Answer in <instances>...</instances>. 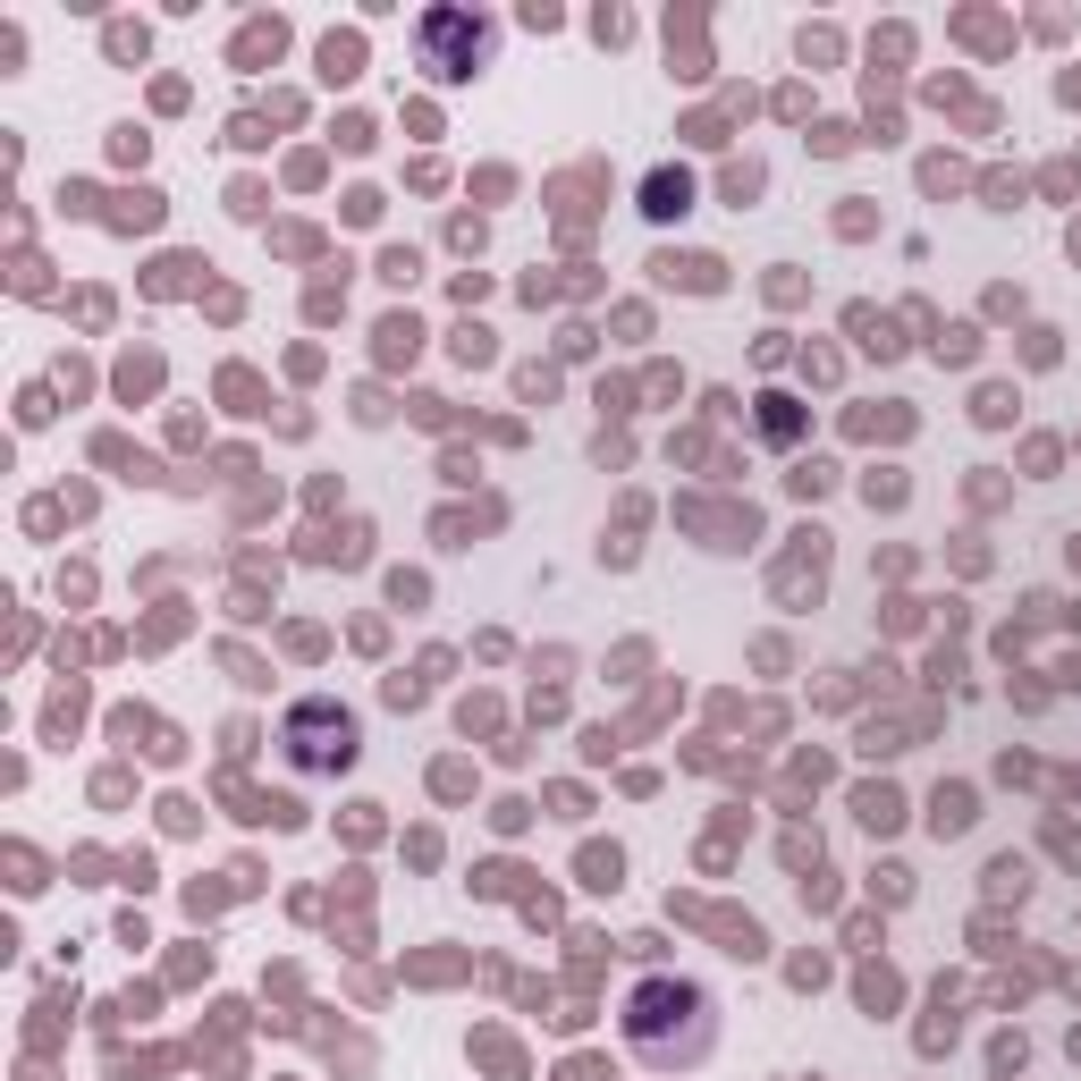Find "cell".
<instances>
[{"instance_id": "6da1fadb", "label": "cell", "mask_w": 1081, "mask_h": 1081, "mask_svg": "<svg viewBox=\"0 0 1081 1081\" xmlns=\"http://www.w3.org/2000/svg\"><path fill=\"white\" fill-rule=\"evenodd\" d=\"M626 1048L651 1065V1073H676V1065H701L718 1048V997L701 981H642L626 997Z\"/></svg>"}, {"instance_id": "7a4b0ae2", "label": "cell", "mask_w": 1081, "mask_h": 1081, "mask_svg": "<svg viewBox=\"0 0 1081 1081\" xmlns=\"http://www.w3.org/2000/svg\"><path fill=\"white\" fill-rule=\"evenodd\" d=\"M280 752L305 777H338V769L364 761V727H355V710L338 693H305V701H287V718H280Z\"/></svg>"}, {"instance_id": "3957f363", "label": "cell", "mask_w": 1081, "mask_h": 1081, "mask_svg": "<svg viewBox=\"0 0 1081 1081\" xmlns=\"http://www.w3.org/2000/svg\"><path fill=\"white\" fill-rule=\"evenodd\" d=\"M414 43H423V68H431L440 85L482 76V60H490V26H482V17H456V9H431V17L414 26Z\"/></svg>"}, {"instance_id": "277c9868", "label": "cell", "mask_w": 1081, "mask_h": 1081, "mask_svg": "<svg viewBox=\"0 0 1081 1081\" xmlns=\"http://www.w3.org/2000/svg\"><path fill=\"white\" fill-rule=\"evenodd\" d=\"M651 280L660 287H693V296H718V287H727V262L718 254H651Z\"/></svg>"}, {"instance_id": "5b68a950", "label": "cell", "mask_w": 1081, "mask_h": 1081, "mask_svg": "<svg viewBox=\"0 0 1081 1081\" xmlns=\"http://www.w3.org/2000/svg\"><path fill=\"white\" fill-rule=\"evenodd\" d=\"M642 212H651V221H685V212H693V178H685L676 161H660V169L642 178Z\"/></svg>"}, {"instance_id": "8992f818", "label": "cell", "mask_w": 1081, "mask_h": 1081, "mask_svg": "<svg viewBox=\"0 0 1081 1081\" xmlns=\"http://www.w3.org/2000/svg\"><path fill=\"white\" fill-rule=\"evenodd\" d=\"M972 820H981V795H972V786H938V795H929V836H938V845L963 836Z\"/></svg>"}, {"instance_id": "52a82bcc", "label": "cell", "mask_w": 1081, "mask_h": 1081, "mask_svg": "<svg viewBox=\"0 0 1081 1081\" xmlns=\"http://www.w3.org/2000/svg\"><path fill=\"white\" fill-rule=\"evenodd\" d=\"M854 820L870 828V836H888V828H904V795H895V786H862V795H854Z\"/></svg>"}, {"instance_id": "ba28073f", "label": "cell", "mask_w": 1081, "mask_h": 1081, "mask_svg": "<svg viewBox=\"0 0 1081 1081\" xmlns=\"http://www.w3.org/2000/svg\"><path fill=\"white\" fill-rule=\"evenodd\" d=\"M574 870H583V888H601V895L626 888V854H617V845H583V854H574Z\"/></svg>"}, {"instance_id": "9c48e42d", "label": "cell", "mask_w": 1081, "mask_h": 1081, "mask_svg": "<svg viewBox=\"0 0 1081 1081\" xmlns=\"http://www.w3.org/2000/svg\"><path fill=\"white\" fill-rule=\"evenodd\" d=\"M364 540H372V524H338V533H313V558L321 567H364Z\"/></svg>"}, {"instance_id": "30bf717a", "label": "cell", "mask_w": 1081, "mask_h": 1081, "mask_svg": "<svg viewBox=\"0 0 1081 1081\" xmlns=\"http://www.w3.org/2000/svg\"><path fill=\"white\" fill-rule=\"evenodd\" d=\"M372 338H381V364H414V355H423V321H414V313H389Z\"/></svg>"}, {"instance_id": "8fae6325", "label": "cell", "mask_w": 1081, "mask_h": 1081, "mask_svg": "<svg viewBox=\"0 0 1081 1081\" xmlns=\"http://www.w3.org/2000/svg\"><path fill=\"white\" fill-rule=\"evenodd\" d=\"M988 895H997V904H1022V895H1031V862L997 854V862H988Z\"/></svg>"}, {"instance_id": "7c38bea8", "label": "cell", "mask_w": 1081, "mask_h": 1081, "mask_svg": "<svg viewBox=\"0 0 1081 1081\" xmlns=\"http://www.w3.org/2000/svg\"><path fill=\"white\" fill-rule=\"evenodd\" d=\"M761 440H777V448L803 440V406H795V397H777V389L761 397Z\"/></svg>"}, {"instance_id": "4fadbf2b", "label": "cell", "mask_w": 1081, "mask_h": 1081, "mask_svg": "<svg viewBox=\"0 0 1081 1081\" xmlns=\"http://www.w3.org/2000/svg\"><path fill=\"white\" fill-rule=\"evenodd\" d=\"M355 68H364V43H347V34H330V43H321V76H330V85H347Z\"/></svg>"}, {"instance_id": "5bb4252c", "label": "cell", "mask_w": 1081, "mask_h": 1081, "mask_svg": "<svg viewBox=\"0 0 1081 1081\" xmlns=\"http://www.w3.org/2000/svg\"><path fill=\"white\" fill-rule=\"evenodd\" d=\"M929 355H938V364H972V355H981V330H972V321H954V330H938V338H929Z\"/></svg>"}, {"instance_id": "9a60e30c", "label": "cell", "mask_w": 1081, "mask_h": 1081, "mask_svg": "<svg viewBox=\"0 0 1081 1081\" xmlns=\"http://www.w3.org/2000/svg\"><path fill=\"white\" fill-rule=\"evenodd\" d=\"M761 187H769V178H761V161H727V178H718V194H727L735 212H744V203H752Z\"/></svg>"}, {"instance_id": "2e32d148", "label": "cell", "mask_w": 1081, "mask_h": 1081, "mask_svg": "<svg viewBox=\"0 0 1081 1081\" xmlns=\"http://www.w3.org/2000/svg\"><path fill=\"white\" fill-rule=\"evenodd\" d=\"M161 212H169V203H161L153 187H135L128 203H119V212H110V221H119V228H161Z\"/></svg>"}, {"instance_id": "e0dca14e", "label": "cell", "mask_w": 1081, "mask_h": 1081, "mask_svg": "<svg viewBox=\"0 0 1081 1081\" xmlns=\"http://www.w3.org/2000/svg\"><path fill=\"white\" fill-rule=\"evenodd\" d=\"M895 997H904V981H895L888 963H870V972H862V1006H870V1014H888Z\"/></svg>"}, {"instance_id": "ac0fdd59", "label": "cell", "mask_w": 1081, "mask_h": 1081, "mask_svg": "<svg viewBox=\"0 0 1081 1081\" xmlns=\"http://www.w3.org/2000/svg\"><path fill=\"white\" fill-rule=\"evenodd\" d=\"M862 499H870V508H904V474H895V465H870V474H862Z\"/></svg>"}, {"instance_id": "d6986e66", "label": "cell", "mask_w": 1081, "mask_h": 1081, "mask_svg": "<svg viewBox=\"0 0 1081 1081\" xmlns=\"http://www.w3.org/2000/svg\"><path fill=\"white\" fill-rule=\"evenodd\" d=\"M972 423H988V431H997V423H1014V389H1006V381H988L981 397H972Z\"/></svg>"}, {"instance_id": "ffe728a7", "label": "cell", "mask_w": 1081, "mask_h": 1081, "mask_svg": "<svg viewBox=\"0 0 1081 1081\" xmlns=\"http://www.w3.org/2000/svg\"><path fill=\"white\" fill-rule=\"evenodd\" d=\"M870 895H879V904H904V895H913V870H904V862H879V870H870Z\"/></svg>"}, {"instance_id": "44dd1931", "label": "cell", "mask_w": 1081, "mask_h": 1081, "mask_svg": "<svg viewBox=\"0 0 1081 1081\" xmlns=\"http://www.w3.org/2000/svg\"><path fill=\"white\" fill-rule=\"evenodd\" d=\"M448 355H456V364H490V330H482V321H465V330H456V338H448Z\"/></svg>"}, {"instance_id": "7402d4cb", "label": "cell", "mask_w": 1081, "mask_h": 1081, "mask_svg": "<svg viewBox=\"0 0 1081 1081\" xmlns=\"http://www.w3.org/2000/svg\"><path fill=\"white\" fill-rule=\"evenodd\" d=\"M828 482H836V465H820V456H803L795 474H786V490H795V499H820Z\"/></svg>"}, {"instance_id": "603a6c76", "label": "cell", "mask_w": 1081, "mask_h": 1081, "mask_svg": "<svg viewBox=\"0 0 1081 1081\" xmlns=\"http://www.w3.org/2000/svg\"><path fill=\"white\" fill-rule=\"evenodd\" d=\"M549 389H558L549 364H524V372H515V397H524V406H549Z\"/></svg>"}, {"instance_id": "cb8c5ba5", "label": "cell", "mask_w": 1081, "mask_h": 1081, "mask_svg": "<svg viewBox=\"0 0 1081 1081\" xmlns=\"http://www.w3.org/2000/svg\"><path fill=\"white\" fill-rule=\"evenodd\" d=\"M414 271H423V254H414V246H389V254H381V280L414 287Z\"/></svg>"}, {"instance_id": "d4e9b609", "label": "cell", "mask_w": 1081, "mask_h": 1081, "mask_svg": "<svg viewBox=\"0 0 1081 1081\" xmlns=\"http://www.w3.org/2000/svg\"><path fill=\"white\" fill-rule=\"evenodd\" d=\"M389 601H397V608H423V601H431V583H423V574H406V567H397V574H389Z\"/></svg>"}, {"instance_id": "484cf974", "label": "cell", "mask_w": 1081, "mask_h": 1081, "mask_svg": "<svg viewBox=\"0 0 1081 1081\" xmlns=\"http://www.w3.org/2000/svg\"><path fill=\"white\" fill-rule=\"evenodd\" d=\"M524 820H533V803H515V795H508V803H490V828H499V836H515Z\"/></svg>"}, {"instance_id": "4316f807", "label": "cell", "mask_w": 1081, "mask_h": 1081, "mask_svg": "<svg viewBox=\"0 0 1081 1081\" xmlns=\"http://www.w3.org/2000/svg\"><path fill=\"white\" fill-rule=\"evenodd\" d=\"M1022 1056H1031V1048H1022V1031H1006V1040L988 1048V1065H997V1073H1022Z\"/></svg>"}, {"instance_id": "83f0119b", "label": "cell", "mask_w": 1081, "mask_h": 1081, "mask_svg": "<svg viewBox=\"0 0 1081 1081\" xmlns=\"http://www.w3.org/2000/svg\"><path fill=\"white\" fill-rule=\"evenodd\" d=\"M381 701H389V710H414V701H423V676H389Z\"/></svg>"}, {"instance_id": "f1b7e54d", "label": "cell", "mask_w": 1081, "mask_h": 1081, "mask_svg": "<svg viewBox=\"0 0 1081 1081\" xmlns=\"http://www.w3.org/2000/svg\"><path fill=\"white\" fill-rule=\"evenodd\" d=\"M431 786H440V795H465L474 777H465V761H440V769H431Z\"/></svg>"}, {"instance_id": "f546056e", "label": "cell", "mask_w": 1081, "mask_h": 1081, "mask_svg": "<svg viewBox=\"0 0 1081 1081\" xmlns=\"http://www.w3.org/2000/svg\"><path fill=\"white\" fill-rule=\"evenodd\" d=\"M786 862H795V870H820V836H786Z\"/></svg>"}, {"instance_id": "4dcf8cb0", "label": "cell", "mask_w": 1081, "mask_h": 1081, "mask_svg": "<svg viewBox=\"0 0 1081 1081\" xmlns=\"http://www.w3.org/2000/svg\"><path fill=\"white\" fill-rule=\"evenodd\" d=\"M828 904H836V888H828L820 870H811V879H803V913H828Z\"/></svg>"}, {"instance_id": "1f68e13d", "label": "cell", "mask_w": 1081, "mask_h": 1081, "mask_svg": "<svg viewBox=\"0 0 1081 1081\" xmlns=\"http://www.w3.org/2000/svg\"><path fill=\"white\" fill-rule=\"evenodd\" d=\"M17 423H26V431H34V423H51V397H43V389H26V397H17Z\"/></svg>"}, {"instance_id": "d6a6232c", "label": "cell", "mask_w": 1081, "mask_h": 1081, "mask_svg": "<svg viewBox=\"0 0 1081 1081\" xmlns=\"http://www.w3.org/2000/svg\"><path fill=\"white\" fill-rule=\"evenodd\" d=\"M786 981H795V988H820V981H828V963H820V954H795V972H786Z\"/></svg>"}, {"instance_id": "836d02e7", "label": "cell", "mask_w": 1081, "mask_h": 1081, "mask_svg": "<svg viewBox=\"0 0 1081 1081\" xmlns=\"http://www.w3.org/2000/svg\"><path fill=\"white\" fill-rule=\"evenodd\" d=\"M1065 1048H1073V1065H1081V1031H1073V1040H1065Z\"/></svg>"}]
</instances>
